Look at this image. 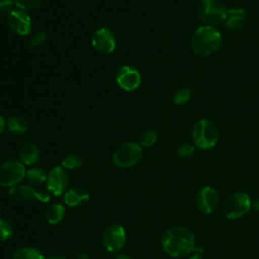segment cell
I'll use <instances>...</instances> for the list:
<instances>
[{"label": "cell", "instance_id": "cell-1", "mask_svg": "<svg viewBox=\"0 0 259 259\" xmlns=\"http://www.w3.org/2000/svg\"><path fill=\"white\" fill-rule=\"evenodd\" d=\"M161 244L164 251L174 258H181L193 251L201 253L203 250L196 247L193 232L184 226L167 229L162 236Z\"/></svg>", "mask_w": 259, "mask_h": 259}, {"label": "cell", "instance_id": "cell-2", "mask_svg": "<svg viewBox=\"0 0 259 259\" xmlns=\"http://www.w3.org/2000/svg\"><path fill=\"white\" fill-rule=\"evenodd\" d=\"M221 32L209 25L199 26L191 37V48L199 56H209L213 54L221 46Z\"/></svg>", "mask_w": 259, "mask_h": 259}, {"label": "cell", "instance_id": "cell-3", "mask_svg": "<svg viewBox=\"0 0 259 259\" xmlns=\"http://www.w3.org/2000/svg\"><path fill=\"white\" fill-rule=\"evenodd\" d=\"M219 140L218 126L209 119L198 120L192 130V141L199 149L207 150L215 146Z\"/></svg>", "mask_w": 259, "mask_h": 259}, {"label": "cell", "instance_id": "cell-4", "mask_svg": "<svg viewBox=\"0 0 259 259\" xmlns=\"http://www.w3.org/2000/svg\"><path fill=\"white\" fill-rule=\"evenodd\" d=\"M197 14L206 25L213 26L225 22L227 9L219 0H200L197 4Z\"/></svg>", "mask_w": 259, "mask_h": 259}, {"label": "cell", "instance_id": "cell-5", "mask_svg": "<svg viewBox=\"0 0 259 259\" xmlns=\"http://www.w3.org/2000/svg\"><path fill=\"white\" fill-rule=\"evenodd\" d=\"M143 157L139 143L126 142L121 144L112 155V162L118 168H130L137 165Z\"/></svg>", "mask_w": 259, "mask_h": 259}, {"label": "cell", "instance_id": "cell-6", "mask_svg": "<svg viewBox=\"0 0 259 259\" xmlns=\"http://www.w3.org/2000/svg\"><path fill=\"white\" fill-rule=\"evenodd\" d=\"M251 208V199L246 192L230 194L223 203V212L227 219L234 220L245 215Z\"/></svg>", "mask_w": 259, "mask_h": 259}, {"label": "cell", "instance_id": "cell-7", "mask_svg": "<svg viewBox=\"0 0 259 259\" xmlns=\"http://www.w3.org/2000/svg\"><path fill=\"white\" fill-rule=\"evenodd\" d=\"M26 175L25 166L16 160H8L0 165V185L2 187H14L18 185Z\"/></svg>", "mask_w": 259, "mask_h": 259}, {"label": "cell", "instance_id": "cell-8", "mask_svg": "<svg viewBox=\"0 0 259 259\" xmlns=\"http://www.w3.org/2000/svg\"><path fill=\"white\" fill-rule=\"evenodd\" d=\"M125 242L126 233L121 225L113 224L103 231L102 244L108 252L115 253L120 251L124 247Z\"/></svg>", "mask_w": 259, "mask_h": 259}, {"label": "cell", "instance_id": "cell-9", "mask_svg": "<svg viewBox=\"0 0 259 259\" xmlns=\"http://www.w3.org/2000/svg\"><path fill=\"white\" fill-rule=\"evenodd\" d=\"M9 197L17 202H29L33 200H38L40 202H48L50 200V195L45 191H38L28 185H16L9 188Z\"/></svg>", "mask_w": 259, "mask_h": 259}, {"label": "cell", "instance_id": "cell-10", "mask_svg": "<svg viewBox=\"0 0 259 259\" xmlns=\"http://www.w3.org/2000/svg\"><path fill=\"white\" fill-rule=\"evenodd\" d=\"M92 47L101 54H110L115 50L116 39L113 32L107 27H100L91 37Z\"/></svg>", "mask_w": 259, "mask_h": 259}, {"label": "cell", "instance_id": "cell-11", "mask_svg": "<svg viewBox=\"0 0 259 259\" xmlns=\"http://www.w3.org/2000/svg\"><path fill=\"white\" fill-rule=\"evenodd\" d=\"M69 183V178L64 168L57 166L54 167L49 173L46 181L47 189L55 196L65 193Z\"/></svg>", "mask_w": 259, "mask_h": 259}, {"label": "cell", "instance_id": "cell-12", "mask_svg": "<svg viewBox=\"0 0 259 259\" xmlns=\"http://www.w3.org/2000/svg\"><path fill=\"white\" fill-rule=\"evenodd\" d=\"M142 82V77L138 69L133 66L124 65L119 68L116 74V83L125 91L136 90Z\"/></svg>", "mask_w": 259, "mask_h": 259}, {"label": "cell", "instance_id": "cell-13", "mask_svg": "<svg viewBox=\"0 0 259 259\" xmlns=\"http://www.w3.org/2000/svg\"><path fill=\"white\" fill-rule=\"evenodd\" d=\"M7 22L11 30H13L16 34L25 36L29 34L31 30V18L28 13L21 9H14L8 16Z\"/></svg>", "mask_w": 259, "mask_h": 259}, {"label": "cell", "instance_id": "cell-14", "mask_svg": "<svg viewBox=\"0 0 259 259\" xmlns=\"http://www.w3.org/2000/svg\"><path fill=\"white\" fill-rule=\"evenodd\" d=\"M219 203V195L217 190L211 186L202 187L196 195V204L198 209L203 213L212 212Z\"/></svg>", "mask_w": 259, "mask_h": 259}, {"label": "cell", "instance_id": "cell-15", "mask_svg": "<svg viewBox=\"0 0 259 259\" xmlns=\"http://www.w3.org/2000/svg\"><path fill=\"white\" fill-rule=\"evenodd\" d=\"M88 199H89V193L83 187L69 188L63 194V200L65 204L70 207H75L83 203H86Z\"/></svg>", "mask_w": 259, "mask_h": 259}, {"label": "cell", "instance_id": "cell-16", "mask_svg": "<svg viewBox=\"0 0 259 259\" xmlns=\"http://www.w3.org/2000/svg\"><path fill=\"white\" fill-rule=\"evenodd\" d=\"M40 156L38 146L33 142L24 143L19 150V159L24 166L34 165Z\"/></svg>", "mask_w": 259, "mask_h": 259}, {"label": "cell", "instance_id": "cell-17", "mask_svg": "<svg viewBox=\"0 0 259 259\" xmlns=\"http://www.w3.org/2000/svg\"><path fill=\"white\" fill-rule=\"evenodd\" d=\"M246 16V11L243 8H231L227 10L225 25L230 29H238L244 23Z\"/></svg>", "mask_w": 259, "mask_h": 259}, {"label": "cell", "instance_id": "cell-18", "mask_svg": "<svg viewBox=\"0 0 259 259\" xmlns=\"http://www.w3.org/2000/svg\"><path fill=\"white\" fill-rule=\"evenodd\" d=\"M65 213H66V208L63 204L54 203L47 208L45 218L48 223L55 225V224L60 223L64 219Z\"/></svg>", "mask_w": 259, "mask_h": 259}, {"label": "cell", "instance_id": "cell-19", "mask_svg": "<svg viewBox=\"0 0 259 259\" xmlns=\"http://www.w3.org/2000/svg\"><path fill=\"white\" fill-rule=\"evenodd\" d=\"M6 126L11 133H14L17 135H22L26 133L28 130L27 122L22 117H19V116L9 117L6 121Z\"/></svg>", "mask_w": 259, "mask_h": 259}, {"label": "cell", "instance_id": "cell-20", "mask_svg": "<svg viewBox=\"0 0 259 259\" xmlns=\"http://www.w3.org/2000/svg\"><path fill=\"white\" fill-rule=\"evenodd\" d=\"M12 259H46L41 252L32 247H22L15 251Z\"/></svg>", "mask_w": 259, "mask_h": 259}, {"label": "cell", "instance_id": "cell-21", "mask_svg": "<svg viewBox=\"0 0 259 259\" xmlns=\"http://www.w3.org/2000/svg\"><path fill=\"white\" fill-rule=\"evenodd\" d=\"M25 177L29 183H31L33 185H41L42 183H45L47 181L48 174L46 173V171L42 168L34 167V168L28 169L26 171Z\"/></svg>", "mask_w": 259, "mask_h": 259}, {"label": "cell", "instance_id": "cell-22", "mask_svg": "<svg viewBox=\"0 0 259 259\" xmlns=\"http://www.w3.org/2000/svg\"><path fill=\"white\" fill-rule=\"evenodd\" d=\"M83 161L81 159L80 156L75 155V154H71L68 155L66 157L63 158V160L61 161V167L67 170H75L78 169L82 166Z\"/></svg>", "mask_w": 259, "mask_h": 259}, {"label": "cell", "instance_id": "cell-23", "mask_svg": "<svg viewBox=\"0 0 259 259\" xmlns=\"http://www.w3.org/2000/svg\"><path fill=\"white\" fill-rule=\"evenodd\" d=\"M157 138L158 136L155 130H147L141 135L139 139V145L141 147H146V148L151 147L156 143Z\"/></svg>", "mask_w": 259, "mask_h": 259}, {"label": "cell", "instance_id": "cell-24", "mask_svg": "<svg viewBox=\"0 0 259 259\" xmlns=\"http://www.w3.org/2000/svg\"><path fill=\"white\" fill-rule=\"evenodd\" d=\"M191 95H192L191 90L187 87H184L175 93V95L173 97V101L177 105H182V104L187 103L190 100Z\"/></svg>", "mask_w": 259, "mask_h": 259}, {"label": "cell", "instance_id": "cell-25", "mask_svg": "<svg viewBox=\"0 0 259 259\" xmlns=\"http://www.w3.org/2000/svg\"><path fill=\"white\" fill-rule=\"evenodd\" d=\"M13 234V227L5 219L0 218V241L8 240Z\"/></svg>", "mask_w": 259, "mask_h": 259}, {"label": "cell", "instance_id": "cell-26", "mask_svg": "<svg viewBox=\"0 0 259 259\" xmlns=\"http://www.w3.org/2000/svg\"><path fill=\"white\" fill-rule=\"evenodd\" d=\"M44 0H13L15 6L21 10H29L36 8Z\"/></svg>", "mask_w": 259, "mask_h": 259}, {"label": "cell", "instance_id": "cell-27", "mask_svg": "<svg viewBox=\"0 0 259 259\" xmlns=\"http://www.w3.org/2000/svg\"><path fill=\"white\" fill-rule=\"evenodd\" d=\"M194 150H195L194 144L183 143L178 147L176 153L180 158H188L194 153Z\"/></svg>", "mask_w": 259, "mask_h": 259}, {"label": "cell", "instance_id": "cell-28", "mask_svg": "<svg viewBox=\"0 0 259 259\" xmlns=\"http://www.w3.org/2000/svg\"><path fill=\"white\" fill-rule=\"evenodd\" d=\"M13 0H0V16H8L14 10Z\"/></svg>", "mask_w": 259, "mask_h": 259}, {"label": "cell", "instance_id": "cell-29", "mask_svg": "<svg viewBox=\"0 0 259 259\" xmlns=\"http://www.w3.org/2000/svg\"><path fill=\"white\" fill-rule=\"evenodd\" d=\"M47 39V34L46 32L39 31L37 33H35L29 40V47L30 48H37L40 47Z\"/></svg>", "mask_w": 259, "mask_h": 259}, {"label": "cell", "instance_id": "cell-30", "mask_svg": "<svg viewBox=\"0 0 259 259\" xmlns=\"http://www.w3.org/2000/svg\"><path fill=\"white\" fill-rule=\"evenodd\" d=\"M5 126H6V122H5L4 118L0 115V135H1V134H2V132L4 131Z\"/></svg>", "mask_w": 259, "mask_h": 259}, {"label": "cell", "instance_id": "cell-31", "mask_svg": "<svg viewBox=\"0 0 259 259\" xmlns=\"http://www.w3.org/2000/svg\"><path fill=\"white\" fill-rule=\"evenodd\" d=\"M46 259H67V258H66L65 256L55 254V255H50V256H48Z\"/></svg>", "mask_w": 259, "mask_h": 259}, {"label": "cell", "instance_id": "cell-32", "mask_svg": "<svg viewBox=\"0 0 259 259\" xmlns=\"http://www.w3.org/2000/svg\"><path fill=\"white\" fill-rule=\"evenodd\" d=\"M76 259H88V255L85 252H81L77 255Z\"/></svg>", "mask_w": 259, "mask_h": 259}, {"label": "cell", "instance_id": "cell-33", "mask_svg": "<svg viewBox=\"0 0 259 259\" xmlns=\"http://www.w3.org/2000/svg\"><path fill=\"white\" fill-rule=\"evenodd\" d=\"M253 208L259 212V198H257L254 202H253Z\"/></svg>", "mask_w": 259, "mask_h": 259}, {"label": "cell", "instance_id": "cell-34", "mask_svg": "<svg viewBox=\"0 0 259 259\" xmlns=\"http://www.w3.org/2000/svg\"><path fill=\"white\" fill-rule=\"evenodd\" d=\"M115 259H132L128 255H125V254H120V255H117L115 257Z\"/></svg>", "mask_w": 259, "mask_h": 259}, {"label": "cell", "instance_id": "cell-35", "mask_svg": "<svg viewBox=\"0 0 259 259\" xmlns=\"http://www.w3.org/2000/svg\"><path fill=\"white\" fill-rule=\"evenodd\" d=\"M189 259H205V258L202 255H200V254H194Z\"/></svg>", "mask_w": 259, "mask_h": 259}, {"label": "cell", "instance_id": "cell-36", "mask_svg": "<svg viewBox=\"0 0 259 259\" xmlns=\"http://www.w3.org/2000/svg\"><path fill=\"white\" fill-rule=\"evenodd\" d=\"M176 259H178V258H176Z\"/></svg>", "mask_w": 259, "mask_h": 259}]
</instances>
